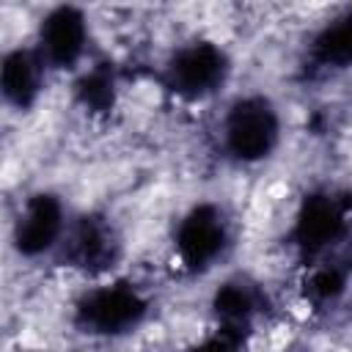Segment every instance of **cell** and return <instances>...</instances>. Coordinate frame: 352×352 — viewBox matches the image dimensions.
<instances>
[{
    "instance_id": "obj_9",
    "label": "cell",
    "mask_w": 352,
    "mask_h": 352,
    "mask_svg": "<svg viewBox=\"0 0 352 352\" xmlns=\"http://www.w3.org/2000/svg\"><path fill=\"white\" fill-rule=\"evenodd\" d=\"M44 74L47 63L41 60L36 47H14L3 55L0 66V88L8 104L16 110L30 107L44 88Z\"/></svg>"
},
{
    "instance_id": "obj_3",
    "label": "cell",
    "mask_w": 352,
    "mask_h": 352,
    "mask_svg": "<svg viewBox=\"0 0 352 352\" xmlns=\"http://www.w3.org/2000/svg\"><path fill=\"white\" fill-rule=\"evenodd\" d=\"M228 245V217L217 204H195L176 223L173 256L184 272H206L226 256Z\"/></svg>"
},
{
    "instance_id": "obj_4",
    "label": "cell",
    "mask_w": 352,
    "mask_h": 352,
    "mask_svg": "<svg viewBox=\"0 0 352 352\" xmlns=\"http://www.w3.org/2000/svg\"><path fill=\"white\" fill-rule=\"evenodd\" d=\"M231 74V60L223 47L214 41H190L182 44L168 66H165V82L168 91H173L179 99L201 102L217 94Z\"/></svg>"
},
{
    "instance_id": "obj_11",
    "label": "cell",
    "mask_w": 352,
    "mask_h": 352,
    "mask_svg": "<svg viewBox=\"0 0 352 352\" xmlns=\"http://www.w3.org/2000/svg\"><path fill=\"white\" fill-rule=\"evenodd\" d=\"M74 94H77L80 104H82L88 113L99 116V113L113 110V104H116V80H113V74L104 72V69H91V72H85V74L77 80Z\"/></svg>"
},
{
    "instance_id": "obj_2",
    "label": "cell",
    "mask_w": 352,
    "mask_h": 352,
    "mask_svg": "<svg viewBox=\"0 0 352 352\" xmlns=\"http://www.w3.org/2000/svg\"><path fill=\"white\" fill-rule=\"evenodd\" d=\"M148 311L146 294L129 280H110L88 289L74 305V324L88 336L116 338L132 333Z\"/></svg>"
},
{
    "instance_id": "obj_8",
    "label": "cell",
    "mask_w": 352,
    "mask_h": 352,
    "mask_svg": "<svg viewBox=\"0 0 352 352\" xmlns=\"http://www.w3.org/2000/svg\"><path fill=\"white\" fill-rule=\"evenodd\" d=\"M349 214L330 195H311L300 204L292 226L294 245L305 256H324L346 236Z\"/></svg>"
},
{
    "instance_id": "obj_7",
    "label": "cell",
    "mask_w": 352,
    "mask_h": 352,
    "mask_svg": "<svg viewBox=\"0 0 352 352\" xmlns=\"http://www.w3.org/2000/svg\"><path fill=\"white\" fill-rule=\"evenodd\" d=\"M36 50L47 69H74L88 50V19L74 6H58L38 22Z\"/></svg>"
},
{
    "instance_id": "obj_12",
    "label": "cell",
    "mask_w": 352,
    "mask_h": 352,
    "mask_svg": "<svg viewBox=\"0 0 352 352\" xmlns=\"http://www.w3.org/2000/svg\"><path fill=\"white\" fill-rule=\"evenodd\" d=\"M239 341H234V338H228V336H223V333H214V336H209V338H204L201 344H195L192 349H187V352H239Z\"/></svg>"
},
{
    "instance_id": "obj_5",
    "label": "cell",
    "mask_w": 352,
    "mask_h": 352,
    "mask_svg": "<svg viewBox=\"0 0 352 352\" xmlns=\"http://www.w3.org/2000/svg\"><path fill=\"white\" fill-rule=\"evenodd\" d=\"M69 267L85 275H104L121 256V239L107 217L85 214L74 220L58 248Z\"/></svg>"
},
{
    "instance_id": "obj_6",
    "label": "cell",
    "mask_w": 352,
    "mask_h": 352,
    "mask_svg": "<svg viewBox=\"0 0 352 352\" xmlns=\"http://www.w3.org/2000/svg\"><path fill=\"white\" fill-rule=\"evenodd\" d=\"M66 231L69 223L60 198L50 192H36L19 206V214L14 220V248L19 250V256L36 258L58 250Z\"/></svg>"
},
{
    "instance_id": "obj_1",
    "label": "cell",
    "mask_w": 352,
    "mask_h": 352,
    "mask_svg": "<svg viewBox=\"0 0 352 352\" xmlns=\"http://www.w3.org/2000/svg\"><path fill=\"white\" fill-rule=\"evenodd\" d=\"M220 143L236 162H261L280 143V116L264 96H239L220 124Z\"/></svg>"
},
{
    "instance_id": "obj_10",
    "label": "cell",
    "mask_w": 352,
    "mask_h": 352,
    "mask_svg": "<svg viewBox=\"0 0 352 352\" xmlns=\"http://www.w3.org/2000/svg\"><path fill=\"white\" fill-rule=\"evenodd\" d=\"M311 58L322 69L352 66V8L319 28V33L311 41Z\"/></svg>"
}]
</instances>
